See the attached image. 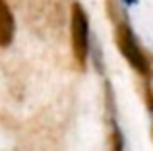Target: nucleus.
Returning a JSON list of instances; mask_svg holds the SVG:
<instances>
[{"mask_svg": "<svg viewBox=\"0 0 153 151\" xmlns=\"http://www.w3.org/2000/svg\"><path fill=\"white\" fill-rule=\"evenodd\" d=\"M70 41L72 53L79 64H85L89 54V21L82 4H72L70 10Z\"/></svg>", "mask_w": 153, "mask_h": 151, "instance_id": "1", "label": "nucleus"}, {"mask_svg": "<svg viewBox=\"0 0 153 151\" xmlns=\"http://www.w3.org/2000/svg\"><path fill=\"white\" fill-rule=\"evenodd\" d=\"M116 47L122 53V56L126 58V62L142 76L149 74V62H147L146 54L142 53L138 41H136L134 33L128 25H118L116 27Z\"/></svg>", "mask_w": 153, "mask_h": 151, "instance_id": "2", "label": "nucleus"}, {"mask_svg": "<svg viewBox=\"0 0 153 151\" xmlns=\"http://www.w3.org/2000/svg\"><path fill=\"white\" fill-rule=\"evenodd\" d=\"M14 33H16L14 14H12L6 0H0V47L2 49L14 41Z\"/></svg>", "mask_w": 153, "mask_h": 151, "instance_id": "3", "label": "nucleus"}, {"mask_svg": "<svg viewBox=\"0 0 153 151\" xmlns=\"http://www.w3.org/2000/svg\"><path fill=\"white\" fill-rule=\"evenodd\" d=\"M112 151H122V136L118 134V130H114L112 134Z\"/></svg>", "mask_w": 153, "mask_h": 151, "instance_id": "4", "label": "nucleus"}]
</instances>
